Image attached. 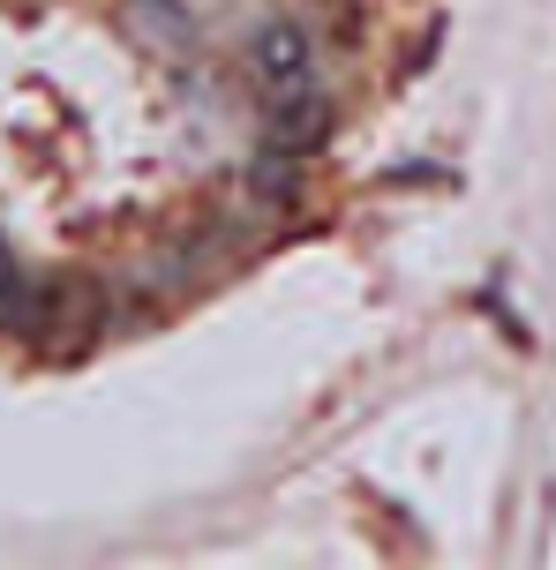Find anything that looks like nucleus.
<instances>
[{
	"instance_id": "obj_2",
	"label": "nucleus",
	"mask_w": 556,
	"mask_h": 570,
	"mask_svg": "<svg viewBox=\"0 0 556 570\" xmlns=\"http://www.w3.org/2000/svg\"><path fill=\"white\" fill-rule=\"evenodd\" d=\"M331 136V106H323L316 90H279V106L264 114V150H293V158H309L316 142Z\"/></svg>"
},
{
	"instance_id": "obj_1",
	"label": "nucleus",
	"mask_w": 556,
	"mask_h": 570,
	"mask_svg": "<svg viewBox=\"0 0 556 570\" xmlns=\"http://www.w3.org/2000/svg\"><path fill=\"white\" fill-rule=\"evenodd\" d=\"M248 76L279 98V90H301L316 76V38L293 23V16H271L256 38H248Z\"/></svg>"
}]
</instances>
